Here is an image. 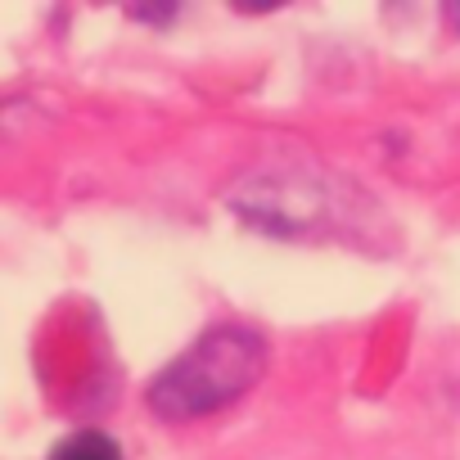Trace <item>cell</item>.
<instances>
[{
	"mask_svg": "<svg viewBox=\"0 0 460 460\" xmlns=\"http://www.w3.org/2000/svg\"><path fill=\"white\" fill-rule=\"evenodd\" d=\"M447 14H451V23H460V5H451V10H447Z\"/></svg>",
	"mask_w": 460,
	"mask_h": 460,
	"instance_id": "obj_3",
	"label": "cell"
},
{
	"mask_svg": "<svg viewBox=\"0 0 460 460\" xmlns=\"http://www.w3.org/2000/svg\"><path fill=\"white\" fill-rule=\"evenodd\" d=\"M267 366L262 334L244 325H217L190 352H181L149 388V406L163 420H194L226 402H235L258 384Z\"/></svg>",
	"mask_w": 460,
	"mask_h": 460,
	"instance_id": "obj_1",
	"label": "cell"
},
{
	"mask_svg": "<svg viewBox=\"0 0 460 460\" xmlns=\"http://www.w3.org/2000/svg\"><path fill=\"white\" fill-rule=\"evenodd\" d=\"M55 460H122V451H118V442L109 433L91 429V433H73L68 442H59Z\"/></svg>",
	"mask_w": 460,
	"mask_h": 460,
	"instance_id": "obj_2",
	"label": "cell"
}]
</instances>
